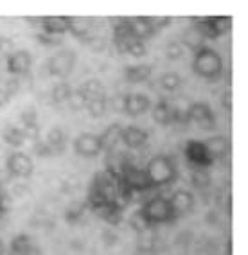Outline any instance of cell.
<instances>
[{
  "instance_id": "6da1fadb",
  "label": "cell",
  "mask_w": 248,
  "mask_h": 255,
  "mask_svg": "<svg viewBox=\"0 0 248 255\" xmlns=\"http://www.w3.org/2000/svg\"><path fill=\"white\" fill-rule=\"evenodd\" d=\"M146 174L149 178V183L151 187H162V185H169V183H175L176 180V167L173 158H169L167 155H156L153 156L146 165Z\"/></svg>"
},
{
  "instance_id": "7a4b0ae2",
  "label": "cell",
  "mask_w": 248,
  "mask_h": 255,
  "mask_svg": "<svg viewBox=\"0 0 248 255\" xmlns=\"http://www.w3.org/2000/svg\"><path fill=\"white\" fill-rule=\"evenodd\" d=\"M193 69L200 78L205 79H218L223 70V61H221L220 54L216 50L203 47V49L194 52V61Z\"/></svg>"
},
{
  "instance_id": "3957f363",
  "label": "cell",
  "mask_w": 248,
  "mask_h": 255,
  "mask_svg": "<svg viewBox=\"0 0 248 255\" xmlns=\"http://www.w3.org/2000/svg\"><path fill=\"white\" fill-rule=\"evenodd\" d=\"M140 210H142V214L146 216V219L149 221L151 227L158 223H169V221L175 219L169 201L164 196H155L151 200H147Z\"/></svg>"
},
{
  "instance_id": "277c9868",
  "label": "cell",
  "mask_w": 248,
  "mask_h": 255,
  "mask_svg": "<svg viewBox=\"0 0 248 255\" xmlns=\"http://www.w3.org/2000/svg\"><path fill=\"white\" fill-rule=\"evenodd\" d=\"M121 183L124 187L131 189L133 192H146L151 189V183H149V178H147L146 171L129 164L121 173Z\"/></svg>"
},
{
  "instance_id": "5b68a950",
  "label": "cell",
  "mask_w": 248,
  "mask_h": 255,
  "mask_svg": "<svg viewBox=\"0 0 248 255\" xmlns=\"http://www.w3.org/2000/svg\"><path fill=\"white\" fill-rule=\"evenodd\" d=\"M5 171L11 174V176L16 178H29L34 171V164H32L31 156H27L25 153H18L14 151L7 156L5 160Z\"/></svg>"
},
{
  "instance_id": "8992f818",
  "label": "cell",
  "mask_w": 248,
  "mask_h": 255,
  "mask_svg": "<svg viewBox=\"0 0 248 255\" xmlns=\"http://www.w3.org/2000/svg\"><path fill=\"white\" fill-rule=\"evenodd\" d=\"M187 121H194L205 131H212L216 128V117H214L212 110L205 103H194V105L189 106Z\"/></svg>"
},
{
  "instance_id": "52a82bcc",
  "label": "cell",
  "mask_w": 248,
  "mask_h": 255,
  "mask_svg": "<svg viewBox=\"0 0 248 255\" xmlns=\"http://www.w3.org/2000/svg\"><path fill=\"white\" fill-rule=\"evenodd\" d=\"M74 65H76V54L72 50H61L49 61V72L56 78H67L74 70Z\"/></svg>"
},
{
  "instance_id": "ba28073f",
  "label": "cell",
  "mask_w": 248,
  "mask_h": 255,
  "mask_svg": "<svg viewBox=\"0 0 248 255\" xmlns=\"http://www.w3.org/2000/svg\"><path fill=\"white\" fill-rule=\"evenodd\" d=\"M74 151L78 153L79 156H97L103 151L101 142H99V135H94V133H81L76 140H74Z\"/></svg>"
},
{
  "instance_id": "9c48e42d",
  "label": "cell",
  "mask_w": 248,
  "mask_h": 255,
  "mask_svg": "<svg viewBox=\"0 0 248 255\" xmlns=\"http://www.w3.org/2000/svg\"><path fill=\"white\" fill-rule=\"evenodd\" d=\"M185 156L189 158L191 164L198 165V167H209L214 162V158L209 155L207 147L203 146V142L200 140H189L185 144Z\"/></svg>"
},
{
  "instance_id": "30bf717a",
  "label": "cell",
  "mask_w": 248,
  "mask_h": 255,
  "mask_svg": "<svg viewBox=\"0 0 248 255\" xmlns=\"http://www.w3.org/2000/svg\"><path fill=\"white\" fill-rule=\"evenodd\" d=\"M167 201H169L171 210H173V216H175V219L178 218V216L187 214L189 210L194 207L193 192L185 191V189H180V191L173 192V194H171V198H167Z\"/></svg>"
},
{
  "instance_id": "8fae6325",
  "label": "cell",
  "mask_w": 248,
  "mask_h": 255,
  "mask_svg": "<svg viewBox=\"0 0 248 255\" xmlns=\"http://www.w3.org/2000/svg\"><path fill=\"white\" fill-rule=\"evenodd\" d=\"M32 58L27 50H16L7 56V72L13 76H25L31 69Z\"/></svg>"
},
{
  "instance_id": "7c38bea8",
  "label": "cell",
  "mask_w": 248,
  "mask_h": 255,
  "mask_svg": "<svg viewBox=\"0 0 248 255\" xmlns=\"http://www.w3.org/2000/svg\"><path fill=\"white\" fill-rule=\"evenodd\" d=\"M149 108H151V103L142 94H131L124 97V114H128L129 117H138L146 114Z\"/></svg>"
},
{
  "instance_id": "4fadbf2b",
  "label": "cell",
  "mask_w": 248,
  "mask_h": 255,
  "mask_svg": "<svg viewBox=\"0 0 248 255\" xmlns=\"http://www.w3.org/2000/svg\"><path fill=\"white\" fill-rule=\"evenodd\" d=\"M121 140L124 142V146H128L129 149H138L147 142V131L140 129L137 126H128L123 128L121 131Z\"/></svg>"
},
{
  "instance_id": "5bb4252c",
  "label": "cell",
  "mask_w": 248,
  "mask_h": 255,
  "mask_svg": "<svg viewBox=\"0 0 248 255\" xmlns=\"http://www.w3.org/2000/svg\"><path fill=\"white\" fill-rule=\"evenodd\" d=\"M41 27L47 34L61 36L69 31V16H41Z\"/></svg>"
},
{
  "instance_id": "9a60e30c",
  "label": "cell",
  "mask_w": 248,
  "mask_h": 255,
  "mask_svg": "<svg viewBox=\"0 0 248 255\" xmlns=\"http://www.w3.org/2000/svg\"><path fill=\"white\" fill-rule=\"evenodd\" d=\"M69 31L72 32L74 36L81 41H90L92 40V25L88 23L87 18L81 16H69Z\"/></svg>"
},
{
  "instance_id": "2e32d148",
  "label": "cell",
  "mask_w": 248,
  "mask_h": 255,
  "mask_svg": "<svg viewBox=\"0 0 248 255\" xmlns=\"http://www.w3.org/2000/svg\"><path fill=\"white\" fill-rule=\"evenodd\" d=\"M128 23H129V27H131V31H133V34L140 41L151 38L156 32V29L153 27L149 16H142V18H140V16H137V18H129Z\"/></svg>"
},
{
  "instance_id": "e0dca14e",
  "label": "cell",
  "mask_w": 248,
  "mask_h": 255,
  "mask_svg": "<svg viewBox=\"0 0 248 255\" xmlns=\"http://www.w3.org/2000/svg\"><path fill=\"white\" fill-rule=\"evenodd\" d=\"M153 119H155V123L158 124H171L176 121V110L173 105H169L167 101H160V103H156L151 110Z\"/></svg>"
},
{
  "instance_id": "ac0fdd59",
  "label": "cell",
  "mask_w": 248,
  "mask_h": 255,
  "mask_svg": "<svg viewBox=\"0 0 248 255\" xmlns=\"http://www.w3.org/2000/svg\"><path fill=\"white\" fill-rule=\"evenodd\" d=\"M121 131H123L121 124H112V126H108L99 135V142H101L103 151H108V153L114 151V147L117 146V142H121Z\"/></svg>"
},
{
  "instance_id": "d6986e66",
  "label": "cell",
  "mask_w": 248,
  "mask_h": 255,
  "mask_svg": "<svg viewBox=\"0 0 248 255\" xmlns=\"http://www.w3.org/2000/svg\"><path fill=\"white\" fill-rule=\"evenodd\" d=\"M45 142L52 155H60V153L65 151V147H67V135H65V131L61 128H52L51 131L47 133Z\"/></svg>"
},
{
  "instance_id": "ffe728a7",
  "label": "cell",
  "mask_w": 248,
  "mask_h": 255,
  "mask_svg": "<svg viewBox=\"0 0 248 255\" xmlns=\"http://www.w3.org/2000/svg\"><path fill=\"white\" fill-rule=\"evenodd\" d=\"M203 146L207 147L209 155L216 160V158H221V156H225L227 153H229L230 142L227 140V137H223V135H218V137H212V138H209V140L203 142Z\"/></svg>"
},
{
  "instance_id": "44dd1931",
  "label": "cell",
  "mask_w": 248,
  "mask_h": 255,
  "mask_svg": "<svg viewBox=\"0 0 248 255\" xmlns=\"http://www.w3.org/2000/svg\"><path fill=\"white\" fill-rule=\"evenodd\" d=\"M149 76H151V65H133L124 70V78L129 83L147 81Z\"/></svg>"
},
{
  "instance_id": "7402d4cb",
  "label": "cell",
  "mask_w": 248,
  "mask_h": 255,
  "mask_svg": "<svg viewBox=\"0 0 248 255\" xmlns=\"http://www.w3.org/2000/svg\"><path fill=\"white\" fill-rule=\"evenodd\" d=\"M79 92L85 96L87 103H88V101H92V99H101V97H106L105 87H103L97 79H90V81H87L85 85H81Z\"/></svg>"
},
{
  "instance_id": "603a6c76",
  "label": "cell",
  "mask_w": 248,
  "mask_h": 255,
  "mask_svg": "<svg viewBox=\"0 0 248 255\" xmlns=\"http://www.w3.org/2000/svg\"><path fill=\"white\" fill-rule=\"evenodd\" d=\"M230 22H232V20H230L229 16H207V23H209V27H211L214 38L229 32Z\"/></svg>"
},
{
  "instance_id": "cb8c5ba5",
  "label": "cell",
  "mask_w": 248,
  "mask_h": 255,
  "mask_svg": "<svg viewBox=\"0 0 248 255\" xmlns=\"http://www.w3.org/2000/svg\"><path fill=\"white\" fill-rule=\"evenodd\" d=\"M184 41L189 49L196 52V50L203 49V41H205V38H203V34L200 32V29H198L196 25H193V27H189L187 31L184 32Z\"/></svg>"
},
{
  "instance_id": "d4e9b609",
  "label": "cell",
  "mask_w": 248,
  "mask_h": 255,
  "mask_svg": "<svg viewBox=\"0 0 248 255\" xmlns=\"http://www.w3.org/2000/svg\"><path fill=\"white\" fill-rule=\"evenodd\" d=\"M2 138L5 140V144H9L11 147H20L25 142V137H23V133L20 128L13 126V124H9V126L4 128V133H2Z\"/></svg>"
},
{
  "instance_id": "484cf974",
  "label": "cell",
  "mask_w": 248,
  "mask_h": 255,
  "mask_svg": "<svg viewBox=\"0 0 248 255\" xmlns=\"http://www.w3.org/2000/svg\"><path fill=\"white\" fill-rule=\"evenodd\" d=\"M32 246L31 237L25 234H20L11 241V254L9 255H27L29 248Z\"/></svg>"
},
{
  "instance_id": "4316f807",
  "label": "cell",
  "mask_w": 248,
  "mask_h": 255,
  "mask_svg": "<svg viewBox=\"0 0 248 255\" xmlns=\"http://www.w3.org/2000/svg\"><path fill=\"white\" fill-rule=\"evenodd\" d=\"M70 94H72V88H70L69 83H58L54 88H52V103L54 105H61V103H67L70 97Z\"/></svg>"
},
{
  "instance_id": "83f0119b",
  "label": "cell",
  "mask_w": 248,
  "mask_h": 255,
  "mask_svg": "<svg viewBox=\"0 0 248 255\" xmlns=\"http://www.w3.org/2000/svg\"><path fill=\"white\" fill-rule=\"evenodd\" d=\"M158 83H160V87L164 88V90L175 92V90H178L180 85H182V78H180L176 72H165L160 76Z\"/></svg>"
},
{
  "instance_id": "f1b7e54d",
  "label": "cell",
  "mask_w": 248,
  "mask_h": 255,
  "mask_svg": "<svg viewBox=\"0 0 248 255\" xmlns=\"http://www.w3.org/2000/svg\"><path fill=\"white\" fill-rule=\"evenodd\" d=\"M129 227L137 234H142L144 230L151 228V225H149V221L146 219V216L142 214V210H135L133 214L129 216Z\"/></svg>"
},
{
  "instance_id": "f546056e",
  "label": "cell",
  "mask_w": 248,
  "mask_h": 255,
  "mask_svg": "<svg viewBox=\"0 0 248 255\" xmlns=\"http://www.w3.org/2000/svg\"><path fill=\"white\" fill-rule=\"evenodd\" d=\"M87 110H88V114L92 115L94 119L103 117V115H105V112H106V97L88 101V103H87Z\"/></svg>"
},
{
  "instance_id": "4dcf8cb0",
  "label": "cell",
  "mask_w": 248,
  "mask_h": 255,
  "mask_svg": "<svg viewBox=\"0 0 248 255\" xmlns=\"http://www.w3.org/2000/svg\"><path fill=\"white\" fill-rule=\"evenodd\" d=\"M85 207H87V203H81V201H76V203H72V205L69 207V210H67V216H65V219H67L70 225L78 223L79 219H81V216H83V210H85Z\"/></svg>"
},
{
  "instance_id": "1f68e13d",
  "label": "cell",
  "mask_w": 248,
  "mask_h": 255,
  "mask_svg": "<svg viewBox=\"0 0 248 255\" xmlns=\"http://www.w3.org/2000/svg\"><path fill=\"white\" fill-rule=\"evenodd\" d=\"M67 103H69L70 110H74V112H79V110H83L87 106V99H85V96H83L79 90H76V92L72 90V94H70Z\"/></svg>"
},
{
  "instance_id": "d6a6232c",
  "label": "cell",
  "mask_w": 248,
  "mask_h": 255,
  "mask_svg": "<svg viewBox=\"0 0 248 255\" xmlns=\"http://www.w3.org/2000/svg\"><path fill=\"white\" fill-rule=\"evenodd\" d=\"M36 40H38V43H41V45H45V47H56L63 43V38L61 36H52V34H47V32L36 34Z\"/></svg>"
},
{
  "instance_id": "836d02e7",
  "label": "cell",
  "mask_w": 248,
  "mask_h": 255,
  "mask_svg": "<svg viewBox=\"0 0 248 255\" xmlns=\"http://www.w3.org/2000/svg\"><path fill=\"white\" fill-rule=\"evenodd\" d=\"M20 129H22L23 137L29 138V140H32V142L40 140V128H38V124H36V123H32V124H23V126L20 128Z\"/></svg>"
},
{
  "instance_id": "e575fe53",
  "label": "cell",
  "mask_w": 248,
  "mask_h": 255,
  "mask_svg": "<svg viewBox=\"0 0 248 255\" xmlns=\"http://www.w3.org/2000/svg\"><path fill=\"white\" fill-rule=\"evenodd\" d=\"M182 54H184V49H182V45L180 43H169V45L165 47V58L171 59V61H175V59L182 58Z\"/></svg>"
},
{
  "instance_id": "d590c367",
  "label": "cell",
  "mask_w": 248,
  "mask_h": 255,
  "mask_svg": "<svg viewBox=\"0 0 248 255\" xmlns=\"http://www.w3.org/2000/svg\"><path fill=\"white\" fill-rule=\"evenodd\" d=\"M193 182L196 187H207L209 182H211V178H209V174L203 169H200V171H194L193 173Z\"/></svg>"
},
{
  "instance_id": "8d00e7d4",
  "label": "cell",
  "mask_w": 248,
  "mask_h": 255,
  "mask_svg": "<svg viewBox=\"0 0 248 255\" xmlns=\"http://www.w3.org/2000/svg\"><path fill=\"white\" fill-rule=\"evenodd\" d=\"M2 88H4V90L7 92V96H9L11 99H13V97L20 92V79L18 78L9 79V81H5V85Z\"/></svg>"
},
{
  "instance_id": "74e56055",
  "label": "cell",
  "mask_w": 248,
  "mask_h": 255,
  "mask_svg": "<svg viewBox=\"0 0 248 255\" xmlns=\"http://www.w3.org/2000/svg\"><path fill=\"white\" fill-rule=\"evenodd\" d=\"M126 52H129V54L135 56V58H140V56L146 54V45H144V41L137 40L128 47V50H126Z\"/></svg>"
},
{
  "instance_id": "f35d334b",
  "label": "cell",
  "mask_w": 248,
  "mask_h": 255,
  "mask_svg": "<svg viewBox=\"0 0 248 255\" xmlns=\"http://www.w3.org/2000/svg\"><path fill=\"white\" fill-rule=\"evenodd\" d=\"M34 151H36V155L38 156H51V149H49V146H47V142L43 140H36L34 142Z\"/></svg>"
},
{
  "instance_id": "ab89813d",
  "label": "cell",
  "mask_w": 248,
  "mask_h": 255,
  "mask_svg": "<svg viewBox=\"0 0 248 255\" xmlns=\"http://www.w3.org/2000/svg\"><path fill=\"white\" fill-rule=\"evenodd\" d=\"M13 41L9 40V38H4L0 36V54H13Z\"/></svg>"
},
{
  "instance_id": "60d3db41",
  "label": "cell",
  "mask_w": 248,
  "mask_h": 255,
  "mask_svg": "<svg viewBox=\"0 0 248 255\" xmlns=\"http://www.w3.org/2000/svg\"><path fill=\"white\" fill-rule=\"evenodd\" d=\"M32 123H36V112L32 108H29L22 114V124H32Z\"/></svg>"
},
{
  "instance_id": "b9f144b4",
  "label": "cell",
  "mask_w": 248,
  "mask_h": 255,
  "mask_svg": "<svg viewBox=\"0 0 248 255\" xmlns=\"http://www.w3.org/2000/svg\"><path fill=\"white\" fill-rule=\"evenodd\" d=\"M221 105H223V108H225V110H230V108H232V92H230V90H227L225 94H223Z\"/></svg>"
},
{
  "instance_id": "7bdbcfd3",
  "label": "cell",
  "mask_w": 248,
  "mask_h": 255,
  "mask_svg": "<svg viewBox=\"0 0 248 255\" xmlns=\"http://www.w3.org/2000/svg\"><path fill=\"white\" fill-rule=\"evenodd\" d=\"M124 97L126 96H117V97H114V101H112V106H114L117 112H124Z\"/></svg>"
},
{
  "instance_id": "ee69618b",
  "label": "cell",
  "mask_w": 248,
  "mask_h": 255,
  "mask_svg": "<svg viewBox=\"0 0 248 255\" xmlns=\"http://www.w3.org/2000/svg\"><path fill=\"white\" fill-rule=\"evenodd\" d=\"M11 101V97L7 96V92L4 90V88L0 87V108H4L5 105H7V103H9Z\"/></svg>"
},
{
  "instance_id": "f6af8a7d",
  "label": "cell",
  "mask_w": 248,
  "mask_h": 255,
  "mask_svg": "<svg viewBox=\"0 0 248 255\" xmlns=\"http://www.w3.org/2000/svg\"><path fill=\"white\" fill-rule=\"evenodd\" d=\"M5 210V200H4V196H2V192H0V214Z\"/></svg>"
},
{
  "instance_id": "bcb514c9",
  "label": "cell",
  "mask_w": 248,
  "mask_h": 255,
  "mask_svg": "<svg viewBox=\"0 0 248 255\" xmlns=\"http://www.w3.org/2000/svg\"><path fill=\"white\" fill-rule=\"evenodd\" d=\"M142 255H146V254H142Z\"/></svg>"
}]
</instances>
